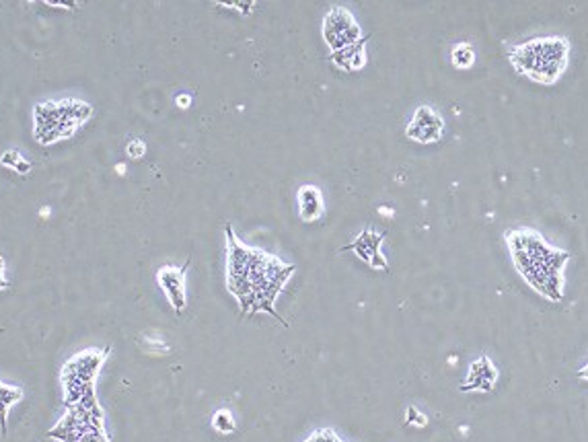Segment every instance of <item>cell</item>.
<instances>
[{"instance_id": "obj_9", "label": "cell", "mask_w": 588, "mask_h": 442, "mask_svg": "<svg viewBox=\"0 0 588 442\" xmlns=\"http://www.w3.org/2000/svg\"><path fill=\"white\" fill-rule=\"evenodd\" d=\"M190 261H185V266L175 268V266H163L157 272V282L161 290L167 296L171 307L175 309V313H183L185 305H188V294H185V274H188Z\"/></svg>"}, {"instance_id": "obj_2", "label": "cell", "mask_w": 588, "mask_h": 442, "mask_svg": "<svg viewBox=\"0 0 588 442\" xmlns=\"http://www.w3.org/2000/svg\"><path fill=\"white\" fill-rule=\"evenodd\" d=\"M507 243L518 274L543 299L559 302L564 299V268L570 253L553 250L541 234L531 229L507 233Z\"/></svg>"}, {"instance_id": "obj_17", "label": "cell", "mask_w": 588, "mask_h": 442, "mask_svg": "<svg viewBox=\"0 0 588 442\" xmlns=\"http://www.w3.org/2000/svg\"><path fill=\"white\" fill-rule=\"evenodd\" d=\"M212 426H214V430L220 434H231L234 430L233 413L228 410H218L212 418Z\"/></svg>"}, {"instance_id": "obj_5", "label": "cell", "mask_w": 588, "mask_h": 442, "mask_svg": "<svg viewBox=\"0 0 588 442\" xmlns=\"http://www.w3.org/2000/svg\"><path fill=\"white\" fill-rule=\"evenodd\" d=\"M91 106L82 101L41 103L36 107V136L41 142H54L71 136L91 117Z\"/></svg>"}, {"instance_id": "obj_6", "label": "cell", "mask_w": 588, "mask_h": 442, "mask_svg": "<svg viewBox=\"0 0 588 442\" xmlns=\"http://www.w3.org/2000/svg\"><path fill=\"white\" fill-rule=\"evenodd\" d=\"M60 442H109L103 424V412L97 402L68 407L66 416L47 432Z\"/></svg>"}, {"instance_id": "obj_8", "label": "cell", "mask_w": 588, "mask_h": 442, "mask_svg": "<svg viewBox=\"0 0 588 442\" xmlns=\"http://www.w3.org/2000/svg\"><path fill=\"white\" fill-rule=\"evenodd\" d=\"M442 132H445V120L430 106H420L412 115V122L407 123L405 136L413 142L430 144L439 142Z\"/></svg>"}, {"instance_id": "obj_1", "label": "cell", "mask_w": 588, "mask_h": 442, "mask_svg": "<svg viewBox=\"0 0 588 442\" xmlns=\"http://www.w3.org/2000/svg\"><path fill=\"white\" fill-rule=\"evenodd\" d=\"M226 233V285L234 299L239 301L241 310L249 315L269 313L280 323L285 319L276 313L274 301L278 299L282 288L294 274V266L241 243L233 226H225ZM286 326V323H285Z\"/></svg>"}, {"instance_id": "obj_3", "label": "cell", "mask_w": 588, "mask_h": 442, "mask_svg": "<svg viewBox=\"0 0 588 442\" xmlns=\"http://www.w3.org/2000/svg\"><path fill=\"white\" fill-rule=\"evenodd\" d=\"M568 39L535 38L515 46L508 58L516 72L524 74L539 85H553L568 66Z\"/></svg>"}, {"instance_id": "obj_16", "label": "cell", "mask_w": 588, "mask_h": 442, "mask_svg": "<svg viewBox=\"0 0 588 442\" xmlns=\"http://www.w3.org/2000/svg\"><path fill=\"white\" fill-rule=\"evenodd\" d=\"M0 163H3L4 167L17 171L19 175H27L31 171V163L27 161L19 150H6V153H3V157H0Z\"/></svg>"}, {"instance_id": "obj_10", "label": "cell", "mask_w": 588, "mask_h": 442, "mask_svg": "<svg viewBox=\"0 0 588 442\" xmlns=\"http://www.w3.org/2000/svg\"><path fill=\"white\" fill-rule=\"evenodd\" d=\"M383 239H385L383 234H379L372 229H364L354 241H352L350 245L342 247V251H354L358 258L366 261V264H369L372 269H383V272H387V269H389V264H387L383 253H380Z\"/></svg>"}, {"instance_id": "obj_20", "label": "cell", "mask_w": 588, "mask_h": 442, "mask_svg": "<svg viewBox=\"0 0 588 442\" xmlns=\"http://www.w3.org/2000/svg\"><path fill=\"white\" fill-rule=\"evenodd\" d=\"M6 286H9V280L4 276V259L0 258V290H4Z\"/></svg>"}, {"instance_id": "obj_15", "label": "cell", "mask_w": 588, "mask_h": 442, "mask_svg": "<svg viewBox=\"0 0 588 442\" xmlns=\"http://www.w3.org/2000/svg\"><path fill=\"white\" fill-rule=\"evenodd\" d=\"M451 62L459 71H467L475 62V50L469 44H456L451 52Z\"/></svg>"}, {"instance_id": "obj_11", "label": "cell", "mask_w": 588, "mask_h": 442, "mask_svg": "<svg viewBox=\"0 0 588 442\" xmlns=\"http://www.w3.org/2000/svg\"><path fill=\"white\" fill-rule=\"evenodd\" d=\"M498 378V370L494 362L488 356L477 358V361L469 366V375L465 383L461 385V391H492Z\"/></svg>"}, {"instance_id": "obj_19", "label": "cell", "mask_w": 588, "mask_h": 442, "mask_svg": "<svg viewBox=\"0 0 588 442\" xmlns=\"http://www.w3.org/2000/svg\"><path fill=\"white\" fill-rule=\"evenodd\" d=\"M407 422L416 424V426H426L428 420H426V416H422L416 407H410V410H407Z\"/></svg>"}, {"instance_id": "obj_12", "label": "cell", "mask_w": 588, "mask_h": 442, "mask_svg": "<svg viewBox=\"0 0 588 442\" xmlns=\"http://www.w3.org/2000/svg\"><path fill=\"white\" fill-rule=\"evenodd\" d=\"M296 202H299V217L304 223H315L323 217L325 200L317 185H301L296 191Z\"/></svg>"}, {"instance_id": "obj_4", "label": "cell", "mask_w": 588, "mask_h": 442, "mask_svg": "<svg viewBox=\"0 0 588 442\" xmlns=\"http://www.w3.org/2000/svg\"><path fill=\"white\" fill-rule=\"evenodd\" d=\"M107 350H85L71 358L62 369V387H64L66 407L97 402L95 377L99 372Z\"/></svg>"}, {"instance_id": "obj_21", "label": "cell", "mask_w": 588, "mask_h": 442, "mask_svg": "<svg viewBox=\"0 0 588 442\" xmlns=\"http://www.w3.org/2000/svg\"><path fill=\"white\" fill-rule=\"evenodd\" d=\"M177 103H179V107H182V109H188V107H190V103H192V97H188V95H179V97H177Z\"/></svg>"}, {"instance_id": "obj_14", "label": "cell", "mask_w": 588, "mask_h": 442, "mask_svg": "<svg viewBox=\"0 0 588 442\" xmlns=\"http://www.w3.org/2000/svg\"><path fill=\"white\" fill-rule=\"evenodd\" d=\"M23 399V389L0 381V430L6 432V413L13 405Z\"/></svg>"}, {"instance_id": "obj_22", "label": "cell", "mask_w": 588, "mask_h": 442, "mask_svg": "<svg viewBox=\"0 0 588 442\" xmlns=\"http://www.w3.org/2000/svg\"><path fill=\"white\" fill-rule=\"evenodd\" d=\"M578 377H580V378H584V381H588V362L583 366V369L578 370Z\"/></svg>"}, {"instance_id": "obj_18", "label": "cell", "mask_w": 588, "mask_h": 442, "mask_svg": "<svg viewBox=\"0 0 588 442\" xmlns=\"http://www.w3.org/2000/svg\"><path fill=\"white\" fill-rule=\"evenodd\" d=\"M126 150H128V155L132 157V158H141L144 153H147V144H144L142 140H138V138H136V140H132V142L128 144Z\"/></svg>"}, {"instance_id": "obj_13", "label": "cell", "mask_w": 588, "mask_h": 442, "mask_svg": "<svg viewBox=\"0 0 588 442\" xmlns=\"http://www.w3.org/2000/svg\"><path fill=\"white\" fill-rule=\"evenodd\" d=\"M364 47H366V38H362L354 46L344 47V50L331 54V62H334L337 68H342V71H348V72L361 71V68L366 64Z\"/></svg>"}, {"instance_id": "obj_7", "label": "cell", "mask_w": 588, "mask_h": 442, "mask_svg": "<svg viewBox=\"0 0 588 442\" xmlns=\"http://www.w3.org/2000/svg\"><path fill=\"white\" fill-rule=\"evenodd\" d=\"M323 38L331 52H340L362 39V30L348 9L334 6L323 19Z\"/></svg>"}]
</instances>
